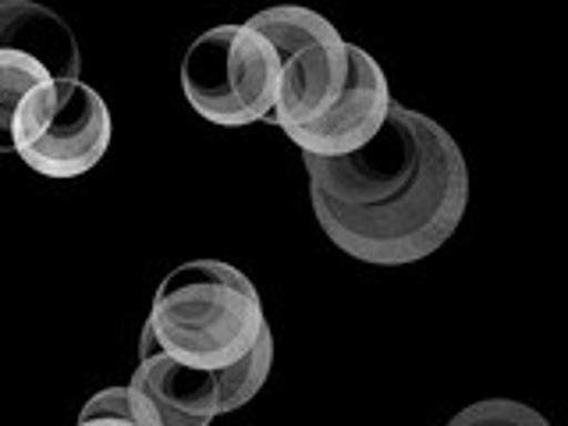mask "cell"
<instances>
[{
	"mask_svg": "<svg viewBox=\"0 0 568 426\" xmlns=\"http://www.w3.org/2000/svg\"><path fill=\"white\" fill-rule=\"evenodd\" d=\"M302 160L316 224L359 263H419L466 217V156L434 118L413 106L390 103L384 129L363 150Z\"/></svg>",
	"mask_w": 568,
	"mask_h": 426,
	"instance_id": "cell-1",
	"label": "cell"
},
{
	"mask_svg": "<svg viewBox=\"0 0 568 426\" xmlns=\"http://www.w3.org/2000/svg\"><path fill=\"white\" fill-rule=\"evenodd\" d=\"M146 327L174 363L217 373L271 331L256 284L224 260H192L171 271L153 295Z\"/></svg>",
	"mask_w": 568,
	"mask_h": 426,
	"instance_id": "cell-2",
	"label": "cell"
},
{
	"mask_svg": "<svg viewBox=\"0 0 568 426\" xmlns=\"http://www.w3.org/2000/svg\"><path fill=\"white\" fill-rule=\"evenodd\" d=\"M277 53L248 26H217L192 40L182 61L189 106L210 124L242 129L271 121L277 106Z\"/></svg>",
	"mask_w": 568,
	"mask_h": 426,
	"instance_id": "cell-3",
	"label": "cell"
},
{
	"mask_svg": "<svg viewBox=\"0 0 568 426\" xmlns=\"http://www.w3.org/2000/svg\"><path fill=\"white\" fill-rule=\"evenodd\" d=\"M260 32L277 53V106L274 124L292 129V124L313 121L342 97L348 79V47L324 14L310 8H266L245 22Z\"/></svg>",
	"mask_w": 568,
	"mask_h": 426,
	"instance_id": "cell-4",
	"label": "cell"
},
{
	"mask_svg": "<svg viewBox=\"0 0 568 426\" xmlns=\"http://www.w3.org/2000/svg\"><path fill=\"white\" fill-rule=\"evenodd\" d=\"M390 85L381 64L366 50L348 47V79L342 97H337L324 114L313 121L281 129L302 156H345L363 150L366 142L384 129L390 111Z\"/></svg>",
	"mask_w": 568,
	"mask_h": 426,
	"instance_id": "cell-5",
	"label": "cell"
},
{
	"mask_svg": "<svg viewBox=\"0 0 568 426\" xmlns=\"http://www.w3.org/2000/svg\"><path fill=\"white\" fill-rule=\"evenodd\" d=\"M114 121L103 97L93 85L58 82V106L47 124V132L22 150V164L43 178H79L93 171L111 150Z\"/></svg>",
	"mask_w": 568,
	"mask_h": 426,
	"instance_id": "cell-6",
	"label": "cell"
},
{
	"mask_svg": "<svg viewBox=\"0 0 568 426\" xmlns=\"http://www.w3.org/2000/svg\"><path fill=\"white\" fill-rule=\"evenodd\" d=\"M129 423L135 426H210L217 419V373L174 363L164 352L139 355L124 384Z\"/></svg>",
	"mask_w": 568,
	"mask_h": 426,
	"instance_id": "cell-7",
	"label": "cell"
},
{
	"mask_svg": "<svg viewBox=\"0 0 568 426\" xmlns=\"http://www.w3.org/2000/svg\"><path fill=\"white\" fill-rule=\"evenodd\" d=\"M58 79L22 50H0V153H22L47 132Z\"/></svg>",
	"mask_w": 568,
	"mask_h": 426,
	"instance_id": "cell-8",
	"label": "cell"
},
{
	"mask_svg": "<svg viewBox=\"0 0 568 426\" xmlns=\"http://www.w3.org/2000/svg\"><path fill=\"white\" fill-rule=\"evenodd\" d=\"M0 50H22L58 82H79V43L64 18L32 0H0Z\"/></svg>",
	"mask_w": 568,
	"mask_h": 426,
	"instance_id": "cell-9",
	"label": "cell"
},
{
	"mask_svg": "<svg viewBox=\"0 0 568 426\" xmlns=\"http://www.w3.org/2000/svg\"><path fill=\"white\" fill-rule=\"evenodd\" d=\"M271 366H274V337L266 331L239 363L217 369V413L227 416L253 402L263 390L266 377H271Z\"/></svg>",
	"mask_w": 568,
	"mask_h": 426,
	"instance_id": "cell-10",
	"label": "cell"
},
{
	"mask_svg": "<svg viewBox=\"0 0 568 426\" xmlns=\"http://www.w3.org/2000/svg\"><path fill=\"white\" fill-rule=\"evenodd\" d=\"M448 426H550V423L532 405L511 398H484L455 413Z\"/></svg>",
	"mask_w": 568,
	"mask_h": 426,
	"instance_id": "cell-11",
	"label": "cell"
},
{
	"mask_svg": "<svg viewBox=\"0 0 568 426\" xmlns=\"http://www.w3.org/2000/svg\"><path fill=\"white\" fill-rule=\"evenodd\" d=\"M75 426H135V423H124V419H82Z\"/></svg>",
	"mask_w": 568,
	"mask_h": 426,
	"instance_id": "cell-12",
	"label": "cell"
}]
</instances>
